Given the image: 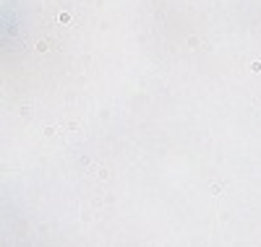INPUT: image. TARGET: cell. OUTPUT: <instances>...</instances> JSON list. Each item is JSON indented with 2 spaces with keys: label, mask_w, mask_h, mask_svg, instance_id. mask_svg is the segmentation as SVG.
I'll list each match as a JSON object with an SVG mask.
<instances>
[{
  "label": "cell",
  "mask_w": 261,
  "mask_h": 247,
  "mask_svg": "<svg viewBox=\"0 0 261 247\" xmlns=\"http://www.w3.org/2000/svg\"><path fill=\"white\" fill-rule=\"evenodd\" d=\"M251 70H253V73H261V60H256V63H251Z\"/></svg>",
  "instance_id": "6da1fadb"
},
{
  "label": "cell",
  "mask_w": 261,
  "mask_h": 247,
  "mask_svg": "<svg viewBox=\"0 0 261 247\" xmlns=\"http://www.w3.org/2000/svg\"><path fill=\"white\" fill-rule=\"evenodd\" d=\"M57 21H60V24H68L71 16H68V13H60V16H57Z\"/></svg>",
  "instance_id": "7a4b0ae2"
}]
</instances>
